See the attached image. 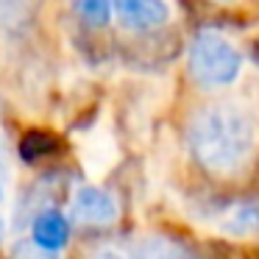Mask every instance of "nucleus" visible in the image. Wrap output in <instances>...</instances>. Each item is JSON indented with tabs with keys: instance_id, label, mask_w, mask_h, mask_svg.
I'll use <instances>...</instances> for the list:
<instances>
[{
	"instance_id": "nucleus-1",
	"label": "nucleus",
	"mask_w": 259,
	"mask_h": 259,
	"mask_svg": "<svg viewBox=\"0 0 259 259\" xmlns=\"http://www.w3.org/2000/svg\"><path fill=\"white\" fill-rule=\"evenodd\" d=\"M190 151L212 173H229L245 164L256 145V123L245 106L234 101L209 103L195 112L187 131Z\"/></svg>"
},
{
	"instance_id": "nucleus-2",
	"label": "nucleus",
	"mask_w": 259,
	"mask_h": 259,
	"mask_svg": "<svg viewBox=\"0 0 259 259\" xmlns=\"http://www.w3.org/2000/svg\"><path fill=\"white\" fill-rule=\"evenodd\" d=\"M187 67L198 87L203 90H220L237 81L242 70V56L226 36L203 31L190 42L187 51Z\"/></svg>"
},
{
	"instance_id": "nucleus-3",
	"label": "nucleus",
	"mask_w": 259,
	"mask_h": 259,
	"mask_svg": "<svg viewBox=\"0 0 259 259\" xmlns=\"http://www.w3.org/2000/svg\"><path fill=\"white\" fill-rule=\"evenodd\" d=\"M73 218L84 226H109L117 220V201L101 187H81L73 195Z\"/></svg>"
},
{
	"instance_id": "nucleus-4",
	"label": "nucleus",
	"mask_w": 259,
	"mask_h": 259,
	"mask_svg": "<svg viewBox=\"0 0 259 259\" xmlns=\"http://www.w3.org/2000/svg\"><path fill=\"white\" fill-rule=\"evenodd\" d=\"M114 14L125 28L151 31L170 20V6L164 0H112Z\"/></svg>"
},
{
	"instance_id": "nucleus-5",
	"label": "nucleus",
	"mask_w": 259,
	"mask_h": 259,
	"mask_svg": "<svg viewBox=\"0 0 259 259\" xmlns=\"http://www.w3.org/2000/svg\"><path fill=\"white\" fill-rule=\"evenodd\" d=\"M31 240L39 251L53 253V251H62L70 240V220L64 218L59 209H45L34 218L31 223Z\"/></svg>"
},
{
	"instance_id": "nucleus-6",
	"label": "nucleus",
	"mask_w": 259,
	"mask_h": 259,
	"mask_svg": "<svg viewBox=\"0 0 259 259\" xmlns=\"http://www.w3.org/2000/svg\"><path fill=\"white\" fill-rule=\"evenodd\" d=\"M226 234H256L259 231V203H240L234 212H229L223 223Z\"/></svg>"
},
{
	"instance_id": "nucleus-7",
	"label": "nucleus",
	"mask_w": 259,
	"mask_h": 259,
	"mask_svg": "<svg viewBox=\"0 0 259 259\" xmlns=\"http://www.w3.org/2000/svg\"><path fill=\"white\" fill-rule=\"evenodd\" d=\"M75 3V14L84 20L87 25H106L112 20V12H114V3L112 0H73Z\"/></svg>"
},
{
	"instance_id": "nucleus-8",
	"label": "nucleus",
	"mask_w": 259,
	"mask_h": 259,
	"mask_svg": "<svg viewBox=\"0 0 259 259\" xmlns=\"http://www.w3.org/2000/svg\"><path fill=\"white\" fill-rule=\"evenodd\" d=\"M142 259H195L187 248L170 240H151L142 248Z\"/></svg>"
},
{
	"instance_id": "nucleus-9",
	"label": "nucleus",
	"mask_w": 259,
	"mask_h": 259,
	"mask_svg": "<svg viewBox=\"0 0 259 259\" xmlns=\"http://www.w3.org/2000/svg\"><path fill=\"white\" fill-rule=\"evenodd\" d=\"M3 179H6V167H3V156H0V198H3Z\"/></svg>"
},
{
	"instance_id": "nucleus-10",
	"label": "nucleus",
	"mask_w": 259,
	"mask_h": 259,
	"mask_svg": "<svg viewBox=\"0 0 259 259\" xmlns=\"http://www.w3.org/2000/svg\"><path fill=\"white\" fill-rule=\"evenodd\" d=\"M95 259H123L120 253H112V251H106V253H101V256H95Z\"/></svg>"
},
{
	"instance_id": "nucleus-11",
	"label": "nucleus",
	"mask_w": 259,
	"mask_h": 259,
	"mask_svg": "<svg viewBox=\"0 0 259 259\" xmlns=\"http://www.w3.org/2000/svg\"><path fill=\"white\" fill-rule=\"evenodd\" d=\"M0 234H3V223H0Z\"/></svg>"
}]
</instances>
